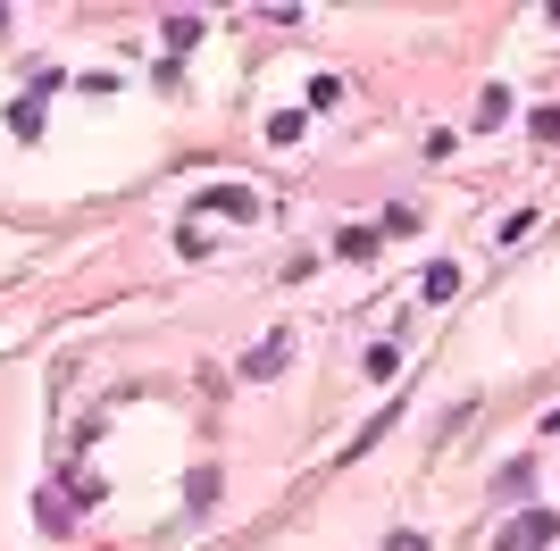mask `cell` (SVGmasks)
<instances>
[{
  "instance_id": "277c9868",
  "label": "cell",
  "mask_w": 560,
  "mask_h": 551,
  "mask_svg": "<svg viewBox=\"0 0 560 551\" xmlns=\"http://www.w3.org/2000/svg\"><path fill=\"white\" fill-rule=\"evenodd\" d=\"M34 518H42V526H51V535H67V526H76V510H67V501H59V493H42V501H34Z\"/></svg>"
},
{
  "instance_id": "7a4b0ae2",
  "label": "cell",
  "mask_w": 560,
  "mask_h": 551,
  "mask_svg": "<svg viewBox=\"0 0 560 551\" xmlns=\"http://www.w3.org/2000/svg\"><path fill=\"white\" fill-rule=\"evenodd\" d=\"M201 209H226V218H251L260 201H251L243 184H209V193H201Z\"/></svg>"
},
{
  "instance_id": "52a82bcc",
  "label": "cell",
  "mask_w": 560,
  "mask_h": 551,
  "mask_svg": "<svg viewBox=\"0 0 560 551\" xmlns=\"http://www.w3.org/2000/svg\"><path fill=\"white\" fill-rule=\"evenodd\" d=\"M268 142H301V109H276L268 117Z\"/></svg>"
},
{
  "instance_id": "6da1fadb",
  "label": "cell",
  "mask_w": 560,
  "mask_h": 551,
  "mask_svg": "<svg viewBox=\"0 0 560 551\" xmlns=\"http://www.w3.org/2000/svg\"><path fill=\"white\" fill-rule=\"evenodd\" d=\"M552 535H560V518H552V510H527V518H510V526H502V543H494V551H544Z\"/></svg>"
},
{
  "instance_id": "8992f818",
  "label": "cell",
  "mask_w": 560,
  "mask_h": 551,
  "mask_svg": "<svg viewBox=\"0 0 560 551\" xmlns=\"http://www.w3.org/2000/svg\"><path fill=\"white\" fill-rule=\"evenodd\" d=\"M335 251H343V259H368V251H377V234L352 226V234H335Z\"/></svg>"
},
{
  "instance_id": "3957f363",
  "label": "cell",
  "mask_w": 560,
  "mask_h": 551,
  "mask_svg": "<svg viewBox=\"0 0 560 551\" xmlns=\"http://www.w3.org/2000/svg\"><path fill=\"white\" fill-rule=\"evenodd\" d=\"M418 293H427V301H452V293H460V268H452V259H435V268H427V284H418Z\"/></svg>"
},
{
  "instance_id": "ba28073f",
  "label": "cell",
  "mask_w": 560,
  "mask_h": 551,
  "mask_svg": "<svg viewBox=\"0 0 560 551\" xmlns=\"http://www.w3.org/2000/svg\"><path fill=\"white\" fill-rule=\"evenodd\" d=\"M535 142H560V109H535Z\"/></svg>"
},
{
  "instance_id": "9c48e42d",
  "label": "cell",
  "mask_w": 560,
  "mask_h": 551,
  "mask_svg": "<svg viewBox=\"0 0 560 551\" xmlns=\"http://www.w3.org/2000/svg\"><path fill=\"white\" fill-rule=\"evenodd\" d=\"M385 551H427V535H393V543H385Z\"/></svg>"
},
{
  "instance_id": "5b68a950",
  "label": "cell",
  "mask_w": 560,
  "mask_h": 551,
  "mask_svg": "<svg viewBox=\"0 0 560 551\" xmlns=\"http://www.w3.org/2000/svg\"><path fill=\"white\" fill-rule=\"evenodd\" d=\"M285 368V343H260V351H243V376H276Z\"/></svg>"
}]
</instances>
